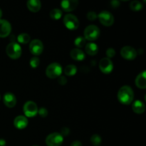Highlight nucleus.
I'll list each match as a JSON object with an SVG mask.
<instances>
[{"mask_svg": "<svg viewBox=\"0 0 146 146\" xmlns=\"http://www.w3.org/2000/svg\"><path fill=\"white\" fill-rule=\"evenodd\" d=\"M134 98L133 91L128 86H123L118 92V99L121 104L128 105L132 103Z\"/></svg>", "mask_w": 146, "mask_h": 146, "instance_id": "1", "label": "nucleus"}, {"mask_svg": "<svg viewBox=\"0 0 146 146\" xmlns=\"http://www.w3.org/2000/svg\"><path fill=\"white\" fill-rule=\"evenodd\" d=\"M62 73V66L58 63L54 62L47 66L46 74L50 78H55L59 77Z\"/></svg>", "mask_w": 146, "mask_h": 146, "instance_id": "2", "label": "nucleus"}, {"mask_svg": "<svg viewBox=\"0 0 146 146\" xmlns=\"http://www.w3.org/2000/svg\"><path fill=\"white\" fill-rule=\"evenodd\" d=\"M6 51L9 56L13 59H17V58H19L21 54V48L16 42H11L7 45V48H6Z\"/></svg>", "mask_w": 146, "mask_h": 146, "instance_id": "3", "label": "nucleus"}, {"mask_svg": "<svg viewBox=\"0 0 146 146\" xmlns=\"http://www.w3.org/2000/svg\"><path fill=\"white\" fill-rule=\"evenodd\" d=\"M100 36V29L96 25H89L84 30V38L86 40L94 41Z\"/></svg>", "mask_w": 146, "mask_h": 146, "instance_id": "4", "label": "nucleus"}, {"mask_svg": "<svg viewBox=\"0 0 146 146\" xmlns=\"http://www.w3.org/2000/svg\"><path fill=\"white\" fill-rule=\"evenodd\" d=\"M64 24L68 29L75 30L79 26V21L75 15L72 14H68L64 17Z\"/></svg>", "mask_w": 146, "mask_h": 146, "instance_id": "5", "label": "nucleus"}, {"mask_svg": "<svg viewBox=\"0 0 146 146\" xmlns=\"http://www.w3.org/2000/svg\"><path fill=\"white\" fill-rule=\"evenodd\" d=\"M64 141V137L59 133L49 134L46 138V143L48 146H60Z\"/></svg>", "mask_w": 146, "mask_h": 146, "instance_id": "6", "label": "nucleus"}, {"mask_svg": "<svg viewBox=\"0 0 146 146\" xmlns=\"http://www.w3.org/2000/svg\"><path fill=\"white\" fill-rule=\"evenodd\" d=\"M24 113L27 117H34L38 113V107L32 101H29L24 105Z\"/></svg>", "mask_w": 146, "mask_h": 146, "instance_id": "7", "label": "nucleus"}, {"mask_svg": "<svg viewBox=\"0 0 146 146\" xmlns=\"http://www.w3.org/2000/svg\"><path fill=\"white\" fill-rule=\"evenodd\" d=\"M99 21L104 25L109 27L111 26L114 22V17L113 14L108 11H102L98 15Z\"/></svg>", "mask_w": 146, "mask_h": 146, "instance_id": "8", "label": "nucleus"}, {"mask_svg": "<svg viewBox=\"0 0 146 146\" xmlns=\"http://www.w3.org/2000/svg\"><path fill=\"white\" fill-rule=\"evenodd\" d=\"M99 68L103 73L106 74H110L113 71V64L110 58L105 57L103 58L99 62Z\"/></svg>", "mask_w": 146, "mask_h": 146, "instance_id": "9", "label": "nucleus"}, {"mask_svg": "<svg viewBox=\"0 0 146 146\" xmlns=\"http://www.w3.org/2000/svg\"><path fill=\"white\" fill-rule=\"evenodd\" d=\"M121 54L125 59L133 60L136 57L137 51L133 47L130 46H125L121 48Z\"/></svg>", "mask_w": 146, "mask_h": 146, "instance_id": "10", "label": "nucleus"}, {"mask_svg": "<svg viewBox=\"0 0 146 146\" xmlns=\"http://www.w3.org/2000/svg\"><path fill=\"white\" fill-rule=\"evenodd\" d=\"M44 49L43 43L39 39H34L31 41L29 45V50L34 55H39Z\"/></svg>", "mask_w": 146, "mask_h": 146, "instance_id": "11", "label": "nucleus"}, {"mask_svg": "<svg viewBox=\"0 0 146 146\" xmlns=\"http://www.w3.org/2000/svg\"><path fill=\"white\" fill-rule=\"evenodd\" d=\"M11 31L10 23L6 19H0V37H6L9 35Z\"/></svg>", "mask_w": 146, "mask_h": 146, "instance_id": "12", "label": "nucleus"}, {"mask_svg": "<svg viewBox=\"0 0 146 146\" xmlns=\"http://www.w3.org/2000/svg\"><path fill=\"white\" fill-rule=\"evenodd\" d=\"M78 5L77 0H64L61 2V7L66 11H71L75 9Z\"/></svg>", "mask_w": 146, "mask_h": 146, "instance_id": "13", "label": "nucleus"}, {"mask_svg": "<svg viewBox=\"0 0 146 146\" xmlns=\"http://www.w3.org/2000/svg\"><path fill=\"white\" fill-rule=\"evenodd\" d=\"M3 101H4V104L8 108H13V107L15 106L16 104H17V98H16V96L12 93L10 92H7L4 94Z\"/></svg>", "mask_w": 146, "mask_h": 146, "instance_id": "14", "label": "nucleus"}, {"mask_svg": "<svg viewBox=\"0 0 146 146\" xmlns=\"http://www.w3.org/2000/svg\"><path fill=\"white\" fill-rule=\"evenodd\" d=\"M14 125L18 129H23V128H25L28 125V120L25 116L19 115L14 118Z\"/></svg>", "mask_w": 146, "mask_h": 146, "instance_id": "15", "label": "nucleus"}, {"mask_svg": "<svg viewBox=\"0 0 146 146\" xmlns=\"http://www.w3.org/2000/svg\"><path fill=\"white\" fill-rule=\"evenodd\" d=\"M27 7L32 12H37L40 10L41 7V1L39 0H29L27 2Z\"/></svg>", "mask_w": 146, "mask_h": 146, "instance_id": "16", "label": "nucleus"}, {"mask_svg": "<svg viewBox=\"0 0 146 146\" xmlns=\"http://www.w3.org/2000/svg\"><path fill=\"white\" fill-rule=\"evenodd\" d=\"M133 111L137 114H141L145 112V106L143 102L139 100H136L132 105Z\"/></svg>", "mask_w": 146, "mask_h": 146, "instance_id": "17", "label": "nucleus"}, {"mask_svg": "<svg viewBox=\"0 0 146 146\" xmlns=\"http://www.w3.org/2000/svg\"><path fill=\"white\" fill-rule=\"evenodd\" d=\"M70 55L73 59L76 61H82L85 58V54L79 48H74L71 50Z\"/></svg>", "mask_w": 146, "mask_h": 146, "instance_id": "18", "label": "nucleus"}, {"mask_svg": "<svg viewBox=\"0 0 146 146\" xmlns=\"http://www.w3.org/2000/svg\"><path fill=\"white\" fill-rule=\"evenodd\" d=\"M145 71H143L135 78V84L140 88H146V80H145Z\"/></svg>", "mask_w": 146, "mask_h": 146, "instance_id": "19", "label": "nucleus"}, {"mask_svg": "<svg viewBox=\"0 0 146 146\" xmlns=\"http://www.w3.org/2000/svg\"><path fill=\"white\" fill-rule=\"evenodd\" d=\"M85 50L86 52L88 55L94 56L98 53V47L96 44L91 42L86 44V46L85 47Z\"/></svg>", "mask_w": 146, "mask_h": 146, "instance_id": "20", "label": "nucleus"}, {"mask_svg": "<svg viewBox=\"0 0 146 146\" xmlns=\"http://www.w3.org/2000/svg\"><path fill=\"white\" fill-rule=\"evenodd\" d=\"M77 71V68L75 65H68L64 68V73L67 76H74L75 75Z\"/></svg>", "mask_w": 146, "mask_h": 146, "instance_id": "21", "label": "nucleus"}, {"mask_svg": "<svg viewBox=\"0 0 146 146\" xmlns=\"http://www.w3.org/2000/svg\"><path fill=\"white\" fill-rule=\"evenodd\" d=\"M49 16L53 19H59L62 16V11L58 9H54L49 13Z\"/></svg>", "mask_w": 146, "mask_h": 146, "instance_id": "22", "label": "nucleus"}, {"mask_svg": "<svg viewBox=\"0 0 146 146\" xmlns=\"http://www.w3.org/2000/svg\"><path fill=\"white\" fill-rule=\"evenodd\" d=\"M130 8L134 11H138L143 9V4L139 1H133L130 4Z\"/></svg>", "mask_w": 146, "mask_h": 146, "instance_id": "23", "label": "nucleus"}, {"mask_svg": "<svg viewBox=\"0 0 146 146\" xmlns=\"http://www.w3.org/2000/svg\"><path fill=\"white\" fill-rule=\"evenodd\" d=\"M30 36L27 33H22V34H20L17 37V39H18L19 42L21 43V44H27L29 41H30Z\"/></svg>", "mask_w": 146, "mask_h": 146, "instance_id": "24", "label": "nucleus"}, {"mask_svg": "<svg viewBox=\"0 0 146 146\" xmlns=\"http://www.w3.org/2000/svg\"><path fill=\"white\" fill-rule=\"evenodd\" d=\"M101 137L99 135H97V134H94L91 137V143L95 146H98L101 144Z\"/></svg>", "mask_w": 146, "mask_h": 146, "instance_id": "25", "label": "nucleus"}, {"mask_svg": "<svg viewBox=\"0 0 146 146\" xmlns=\"http://www.w3.org/2000/svg\"><path fill=\"white\" fill-rule=\"evenodd\" d=\"M74 44L77 47H83L86 44V38L83 36H78L75 39Z\"/></svg>", "mask_w": 146, "mask_h": 146, "instance_id": "26", "label": "nucleus"}, {"mask_svg": "<svg viewBox=\"0 0 146 146\" xmlns=\"http://www.w3.org/2000/svg\"><path fill=\"white\" fill-rule=\"evenodd\" d=\"M40 60L38 57L34 56L30 59V65L32 68H36L38 65H39Z\"/></svg>", "mask_w": 146, "mask_h": 146, "instance_id": "27", "label": "nucleus"}, {"mask_svg": "<svg viewBox=\"0 0 146 146\" xmlns=\"http://www.w3.org/2000/svg\"><path fill=\"white\" fill-rule=\"evenodd\" d=\"M97 17H98V15H97L95 11H89V12L87 13V18H88V19L91 20V21H94Z\"/></svg>", "mask_w": 146, "mask_h": 146, "instance_id": "28", "label": "nucleus"}, {"mask_svg": "<svg viewBox=\"0 0 146 146\" xmlns=\"http://www.w3.org/2000/svg\"><path fill=\"white\" fill-rule=\"evenodd\" d=\"M115 51L114 48H109L106 50V55H107V58H113V57L115 56Z\"/></svg>", "mask_w": 146, "mask_h": 146, "instance_id": "29", "label": "nucleus"}, {"mask_svg": "<svg viewBox=\"0 0 146 146\" xmlns=\"http://www.w3.org/2000/svg\"><path fill=\"white\" fill-rule=\"evenodd\" d=\"M38 113L39 114V115H41V117H46L48 115V111L46 108H40L38 110Z\"/></svg>", "mask_w": 146, "mask_h": 146, "instance_id": "30", "label": "nucleus"}, {"mask_svg": "<svg viewBox=\"0 0 146 146\" xmlns=\"http://www.w3.org/2000/svg\"><path fill=\"white\" fill-rule=\"evenodd\" d=\"M58 84H61V85H65L67 83V79L66 78L65 76H60L58 78Z\"/></svg>", "mask_w": 146, "mask_h": 146, "instance_id": "31", "label": "nucleus"}, {"mask_svg": "<svg viewBox=\"0 0 146 146\" xmlns=\"http://www.w3.org/2000/svg\"><path fill=\"white\" fill-rule=\"evenodd\" d=\"M69 132H70L69 129H68V128H66V127H64V128H63L62 129H61V133L60 134L64 137V136H66V135H68V133H69Z\"/></svg>", "mask_w": 146, "mask_h": 146, "instance_id": "32", "label": "nucleus"}, {"mask_svg": "<svg viewBox=\"0 0 146 146\" xmlns=\"http://www.w3.org/2000/svg\"><path fill=\"white\" fill-rule=\"evenodd\" d=\"M111 7H114V8H115V7H119L120 1H118V0H113V1H112L111 2Z\"/></svg>", "mask_w": 146, "mask_h": 146, "instance_id": "33", "label": "nucleus"}, {"mask_svg": "<svg viewBox=\"0 0 146 146\" xmlns=\"http://www.w3.org/2000/svg\"><path fill=\"white\" fill-rule=\"evenodd\" d=\"M70 146H82V144H81V141H75L71 144V145Z\"/></svg>", "mask_w": 146, "mask_h": 146, "instance_id": "34", "label": "nucleus"}, {"mask_svg": "<svg viewBox=\"0 0 146 146\" xmlns=\"http://www.w3.org/2000/svg\"><path fill=\"white\" fill-rule=\"evenodd\" d=\"M6 141L4 139H0V146H5Z\"/></svg>", "mask_w": 146, "mask_h": 146, "instance_id": "35", "label": "nucleus"}, {"mask_svg": "<svg viewBox=\"0 0 146 146\" xmlns=\"http://www.w3.org/2000/svg\"><path fill=\"white\" fill-rule=\"evenodd\" d=\"M1 17H2V11H1V9H0V19H1Z\"/></svg>", "mask_w": 146, "mask_h": 146, "instance_id": "36", "label": "nucleus"}, {"mask_svg": "<svg viewBox=\"0 0 146 146\" xmlns=\"http://www.w3.org/2000/svg\"><path fill=\"white\" fill-rule=\"evenodd\" d=\"M34 146H38V145H34Z\"/></svg>", "mask_w": 146, "mask_h": 146, "instance_id": "37", "label": "nucleus"}]
</instances>
